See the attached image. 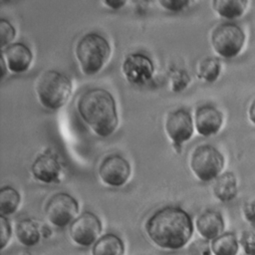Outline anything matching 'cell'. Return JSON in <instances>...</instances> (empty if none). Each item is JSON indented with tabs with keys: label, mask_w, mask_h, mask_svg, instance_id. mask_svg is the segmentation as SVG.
Here are the masks:
<instances>
[{
	"label": "cell",
	"mask_w": 255,
	"mask_h": 255,
	"mask_svg": "<svg viewBox=\"0 0 255 255\" xmlns=\"http://www.w3.org/2000/svg\"><path fill=\"white\" fill-rule=\"evenodd\" d=\"M210 248L214 255H237L239 243L233 232H225L211 241Z\"/></svg>",
	"instance_id": "cell-20"
},
{
	"label": "cell",
	"mask_w": 255,
	"mask_h": 255,
	"mask_svg": "<svg viewBox=\"0 0 255 255\" xmlns=\"http://www.w3.org/2000/svg\"><path fill=\"white\" fill-rule=\"evenodd\" d=\"M191 79L189 74L183 69H172L169 74V86L170 90L174 93H180L184 91L189 85Z\"/></svg>",
	"instance_id": "cell-23"
},
{
	"label": "cell",
	"mask_w": 255,
	"mask_h": 255,
	"mask_svg": "<svg viewBox=\"0 0 255 255\" xmlns=\"http://www.w3.org/2000/svg\"><path fill=\"white\" fill-rule=\"evenodd\" d=\"M77 110L83 122L101 137L112 135L118 128L116 101L105 89L93 88L84 92L77 101Z\"/></svg>",
	"instance_id": "cell-2"
},
{
	"label": "cell",
	"mask_w": 255,
	"mask_h": 255,
	"mask_svg": "<svg viewBox=\"0 0 255 255\" xmlns=\"http://www.w3.org/2000/svg\"><path fill=\"white\" fill-rule=\"evenodd\" d=\"M189 165L197 179L207 182L220 175L224 166V157L213 145L201 144L192 151Z\"/></svg>",
	"instance_id": "cell-5"
},
{
	"label": "cell",
	"mask_w": 255,
	"mask_h": 255,
	"mask_svg": "<svg viewBox=\"0 0 255 255\" xmlns=\"http://www.w3.org/2000/svg\"><path fill=\"white\" fill-rule=\"evenodd\" d=\"M164 129L173 149L180 153L182 144L189 140L193 134L194 123L190 113L183 109L169 112L164 121Z\"/></svg>",
	"instance_id": "cell-8"
},
{
	"label": "cell",
	"mask_w": 255,
	"mask_h": 255,
	"mask_svg": "<svg viewBox=\"0 0 255 255\" xmlns=\"http://www.w3.org/2000/svg\"><path fill=\"white\" fill-rule=\"evenodd\" d=\"M145 233L157 247L165 250H179L193 234L191 216L179 206H163L145 222Z\"/></svg>",
	"instance_id": "cell-1"
},
{
	"label": "cell",
	"mask_w": 255,
	"mask_h": 255,
	"mask_svg": "<svg viewBox=\"0 0 255 255\" xmlns=\"http://www.w3.org/2000/svg\"><path fill=\"white\" fill-rule=\"evenodd\" d=\"M192 247H194L196 255H210L211 253V248L207 240H204V239L200 241H196Z\"/></svg>",
	"instance_id": "cell-29"
},
{
	"label": "cell",
	"mask_w": 255,
	"mask_h": 255,
	"mask_svg": "<svg viewBox=\"0 0 255 255\" xmlns=\"http://www.w3.org/2000/svg\"><path fill=\"white\" fill-rule=\"evenodd\" d=\"M0 230H1L0 248L4 249L6 247V245L9 243L11 235H12V228H11V224L8 220V217L0 215Z\"/></svg>",
	"instance_id": "cell-27"
},
{
	"label": "cell",
	"mask_w": 255,
	"mask_h": 255,
	"mask_svg": "<svg viewBox=\"0 0 255 255\" xmlns=\"http://www.w3.org/2000/svg\"><path fill=\"white\" fill-rule=\"evenodd\" d=\"M240 245L242 246L245 254L255 255V233L252 231L245 230L242 232L240 240Z\"/></svg>",
	"instance_id": "cell-26"
},
{
	"label": "cell",
	"mask_w": 255,
	"mask_h": 255,
	"mask_svg": "<svg viewBox=\"0 0 255 255\" xmlns=\"http://www.w3.org/2000/svg\"><path fill=\"white\" fill-rule=\"evenodd\" d=\"M62 164L51 150L39 154L31 164L33 177L43 183H58L60 181Z\"/></svg>",
	"instance_id": "cell-12"
},
{
	"label": "cell",
	"mask_w": 255,
	"mask_h": 255,
	"mask_svg": "<svg viewBox=\"0 0 255 255\" xmlns=\"http://www.w3.org/2000/svg\"><path fill=\"white\" fill-rule=\"evenodd\" d=\"M112 48L109 41L99 33L84 35L75 48V56L82 73L86 76L98 74L110 59Z\"/></svg>",
	"instance_id": "cell-3"
},
{
	"label": "cell",
	"mask_w": 255,
	"mask_h": 255,
	"mask_svg": "<svg viewBox=\"0 0 255 255\" xmlns=\"http://www.w3.org/2000/svg\"><path fill=\"white\" fill-rule=\"evenodd\" d=\"M16 238L25 247H32L39 243L42 238L40 225L30 218L22 219L16 225Z\"/></svg>",
	"instance_id": "cell-17"
},
{
	"label": "cell",
	"mask_w": 255,
	"mask_h": 255,
	"mask_svg": "<svg viewBox=\"0 0 255 255\" xmlns=\"http://www.w3.org/2000/svg\"><path fill=\"white\" fill-rule=\"evenodd\" d=\"M77 199L67 192L52 195L45 205V215L49 223L58 228L70 225L79 215Z\"/></svg>",
	"instance_id": "cell-7"
},
{
	"label": "cell",
	"mask_w": 255,
	"mask_h": 255,
	"mask_svg": "<svg viewBox=\"0 0 255 255\" xmlns=\"http://www.w3.org/2000/svg\"><path fill=\"white\" fill-rule=\"evenodd\" d=\"M72 91L73 85L69 77L56 70L42 73L35 86L39 103L51 111H57L64 107L69 101Z\"/></svg>",
	"instance_id": "cell-4"
},
{
	"label": "cell",
	"mask_w": 255,
	"mask_h": 255,
	"mask_svg": "<svg viewBox=\"0 0 255 255\" xmlns=\"http://www.w3.org/2000/svg\"><path fill=\"white\" fill-rule=\"evenodd\" d=\"M221 65L217 58H206L200 62L197 77L207 83L215 82L220 75Z\"/></svg>",
	"instance_id": "cell-22"
},
{
	"label": "cell",
	"mask_w": 255,
	"mask_h": 255,
	"mask_svg": "<svg viewBox=\"0 0 255 255\" xmlns=\"http://www.w3.org/2000/svg\"><path fill=\"white\" fill-rule=\"evenodd\" d=\"M1 56L5 60L8 70L13 74H22L28 71L33 61L32 51L22 42L12 43L1 50Z\"/></svg>",
	"instance_id": "cell-13"
},
{
	"label": "cell",
	"mask_w": 255,
	"mask_h": 255,
	"mask_svg": "<svg viewBox=\"0 0 255 255\" xmlns=\"http://www.w3.org/2000/svg\"><path fill=\"white\" fill-rule=\"evenodd\" d=\"M157 4L166 11L180 12L187 9L191 2L189 0H159Z\"/></svg>",
	"instance_id": "cell-25"
},
{
	"label": "cell",
	"mask_w": 255,
	"mask_h": 255,
	"mask_svg": "<svg viewBox=\"0 0 255 255\" xmlns=\"http://www.w3.org/2000/svg\"><path fill=\"white\" fill-rule=\"evenodd\" d=\"M40 230H41V235L43 238H49L52 231L50 229V227L48 225H42L40 226Z\"/></svg>",
	"instance_id": "cell-32"
},
{
	"label": "cell",
	"mask_w": 255,
	"mask_h": 255,
	"mask_svg": "<svg viewBox=\"0 0 255 255\" xmlns=\"http://www.w3.org/2000/svg\"><path fill=\"white\" fill-rule=\"evenodd\" d=\"M102 229L100 218L91 211H85L69 225V236L76 245L90 247L100 238Z\"/></svg>",
	"instance_id": "cell-9"
},
{
	"label": "cell",
	"mask_w": 255,
	"mask_h": 255,
	"mask_svg": "<svg viewBox=\"0 0 255 255\" xmlns=\"http://www.w3.org/2000/svg\"><path fill=\"white\" fill-rule=\"evenodd\" d=\"M213 193L215 197L222 202L233 200L237 195V180L234 173L226 171L220 174L215 179Z\"/></svg>",
	"instance_id": "cell-16"
},
{
	"label": "cell",
	"mask_w": 255,
	"mask_h": 255,
	"mask_svg": "<svg viewBox=\"0 0 255 255\" xmlns=\"http://www.w3.org/2000/svg\"><path fill=\"white\" fill-rule=\"evenodd\" d=\"M198 234L204 240H213L224 231V220L222 215L215 210H206L202 212L195 222Z\"/></svg>",
	"instance_id": "cell-15"
},
{
	"label": "cell",
	"mask_w": 255,
	"mask_h": 255,
	"mask_svg": "<svg viewBox=\"0 0 255 255\" xmlns=\"http://www.w3.org/2000/svg\"><path fill=\"white\" fill-rule=\"evenodd\" d=\"M21 195L12 186H3L0 189V215L8 217L14 214L20 204Z\"/></svg>",
	"instance_id": "cell-21"
},
{
	"label": "cell",
	"mask_w": 255,
	"mask_h": 255,
	"mask_svg": "<svg viewBox=\"0 0 255 255\" xmlns=\"http://www.w3.org/2000/svg\"><path fill=\"white\" fill-rule=\"evenodd\" d=\"M130 164L120 154H111L105 157L99 166L101 180L111 187H121L127 183L130 176Z\"/></svg>",
	"instance_id": "cell-11"
},
{
	"label": "cell",
	"mask_w": 255,
	"mask_h": 255,
	"mask_svg": "<svg viewBox=\"0 0 255 255\" xmlns=\"http://www.w3.org/2000/svg\"><path fill=\"white\" fill-rule=\"evenodd\" d=\"M222 122L221 112L211 105L200 106L194 115V128L202 136H211L217 133Z\"/></svg>",
	"instance_id": "cell-14"
},
{
	"label": "cell",
	"mask_w": 255,
	"mask_h": 255,
	"mask_svg": "<svg viewBox=\"0 0 255 255\" xmlns=\"http://www.w3.org/2000/svg\"><path fill=\"white\" fill-rule=\"evenodd\" d=\"M92 255H125V244L118 235L107 233L92 246Z\"/></svg>",
	"instance_id": "cell-18"
},
{
	"label": "cell",
	"mask_w": 255,
	"mask_h": 255,
	"mask_svg": "<svg viewBox=\"0 0 255 255\" xmlns=\"http://www.w3.org/2000/svg\"><path fill=\"white\" fill-rule=\"evenodd\" d=\"M245 42L243 30L235 23L224 22L216 26L211 33V45L214 52L222 58L236 57Z\"/></svg>",
	"instance_id": "cell-6"
},
{
	"label": "cell",
	"mask_w": 255,
	"mask_h": 255,
	"mask_svg": "<svg viewBox=\"0 0 255 255\" xmlns=\"http://www.w3.org/2000/svg\"><path fill=\"white\" fill-rule=\"evenodd\" d=\"M102 3H103V5L108 7L109 9H113V10H120L124 6L127 5V1H122V0H120V1L107 0V1H103Z\"/></svg>",
	"instance_id": "cell-30"
},
{
	"label": "cell",
	"mask_w": 255,
	"mask_h": 255,
	"mask_svg": "<svg viewBox=\"0 0 255 255\" xmlns=\"http://www.w3.org/2000/svg\"><path fill=\"white\" fill-rule=\"evenodd\" d=\"M0 68H1V70H0V80L2 81V80H4V78L6 77L8 71H9L8 67L6 65V62H5V60L2 56L0 57Z\"/></svg>",
	"instance_id": "cell-31"
},
{
	"label": "cell",
	"mask_w": 255,
	"mask_h": 255,
	"mask_svg": "<svg viewBox=\"0 0 255 255\" xmlns=\"http://www.w3.org/2000/svg\"><path fill=\"white\" fill-rule=\"evenodd\" d=\"M243 214L250 225L255 228V199L247 201L243 205Z\"/></svg>",
	"instance_id": "cell-28"
},
{
	"label": "cell",
	"mask_w": 255,
	"mask_h": 255,
	"mask_svg": "<svg viewBox=\"0 0 255 255\" xmlns=\"http://www.w3.org/2000/svg\"><path fill=\"white\" fill-rule=\"evenodd\" d=\"M16 30L13 24L4 19H0V47L1 50L5 49L9 45L12 44V41L15 39Z\"/></svg>",
	"instance_id": "cell-24"
},
{
	"label": "cell",
	"mask_w": 255,
	"mask_h": 255,
	"mask_svg": "<svg viewBox=\"0 0 255 255\" xmlns=\"http://www.w3.org/2000/svg\"><path fill=\"white\" fill-rule=\"evenodd\" d=\"M248 115H249L250 121L255 125V100L252 102V104H251V106L249 108Z\"/></svg>",
	"instance_id": "cell-33"
},
{
	"label": "cell",
	"mask_w": 255,
	"mask_h": 255,
	"mask_svg": "<svg viewBox=\"0 0 255 255\" xmlns=\"http://www.w3.org/2000/svg\"><path fill=\"white\" fill-rule=\"evenodd\" d=\"M122 73L129 84L142 86L152 79L154 65L148 56L141 53H131L124 59Z\"/></svg>",
	"instance_id": "cell-10"
},
{
	"label": "cell",
	"mask_w": 255,
	"mask_h": 255,
	"mask_svg": "<svg viewBox=\"0 0 255 255\" xmlns=\"http://www.w3.org/2000/svg\"><path fill=\"white\" fill-rule=\"evenodd\" d=\"M213 10L222 18L233 20L239 18L245 11V0H214L211 2Z\"/></svg>",
	"instance_id": "cell-19"
}]
</instances>
